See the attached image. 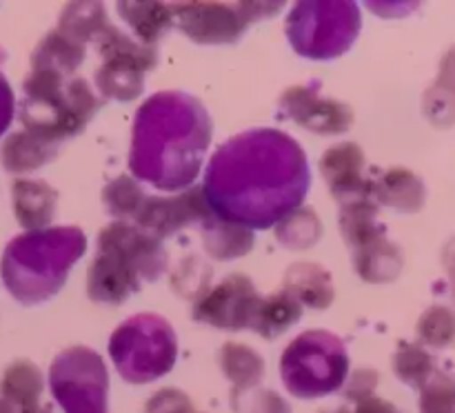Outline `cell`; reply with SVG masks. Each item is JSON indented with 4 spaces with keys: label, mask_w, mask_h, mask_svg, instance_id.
<instances>
[{
    "label": "cell",
    "mask_w": 455,
    "mask_h": 413,
    "mask_svg": "<svg viewBox=\"0 0 455 413\" xmlns=\"http://www.w3.org/2000/svg\"><path fill=\"white\" fill-rule=\"evenodd\" d=\"M420 413H455V373L435 371L420 389Z\"/></svg>",
    "instance_id": "cell-34"
},
{
    "label": "cell",
    "mask_w": 455,
    "mask_h": 413,
    "mask_svg": "<svg viewBox=\"0 0 455 413\" xmlns=\"http://www.w3.org/2000/svg\"><path fill=\"white\" fill-rule=\"evenodd\" d=\"M280 111L320 136H338L354 127V109L336 98L320 93V84H293L280 96Z\"/></svg>",
    "instance_id": "cell-12"
},
{
    "label": "cell",
    "mask_w": 455,
    "mask_h": 413,
    "mask_svg": "<svg viewBox=\"0 0 455 413\" xmlns=\"http://www.w3.org/2000/svg\"><path fill=\"white\" fill-rule=\"evenodd\" d=\"M324 226L318 213L309 207H298L275 225V240L291 251H307L323 240Z\"/></svg>",
    "instance_id": "cell-29"
},
{
    "label": "cell",
    "mask_w": 455,
    "mask_h": 413,
    "mask_svg": "<svg viewBox=\"0 0 455 413\" xmlns=\"http://www.w3.org/2000/svg\"><path fill=\"white\" fill-rule=\"evenodd\" d=\"M84 60V47L65 36L62 31L53 29L36 44L31 53V69H47L69 78Z\"/></svg>",
    "instance_id": "cell-25"
},
{
    "label": "cell",
    "mask_w": 455,
    "mask_h": 413,
    "mask_svg": "<svg viewBox=\"0 0 455 413\" xmlns=\"http://www.w3.org/2000/svg\"><path fill=\"white\" fill-rule=\"evenodd\" d=\"M100 109V98L84 78H65L47 69H31L22 80L18 115L25 131L60 145L78 136Z\"/></svg>",
    "instance_id": "cell-4"
},
{
    "label": "cell",
    "mask_w": 455,
    "mask_h": 413,
    "mask_svg": "<svg viewBox=\"0 0 455 413\" xmlns=\"http://www.w3.org/2000/svg\"><path fill=\"white\" fill-rule=\"evenodd\" d=\"M363 29V13L351 0H302L284 20L293 52L307 60L345 56Z\"/></svg>",
    "instance_id": "cell-5"
},
{
    "label": "cell",
    "mask_w": 455,
    "mask_h": 413,
    "mask_svg": "<svg viewBox=\"0 0 455 413\" xmlns=\"http://www.w3.org/2000/svg\"><path fill=\"white\" fill-rule=\"evenodd\" d=\"M13 111H16V98H13L12 87H9V80L0 71V138L12 127Z\"/></svg>",
    "instance_id": "cell-38"
},
{
    "label": "cell",
    "mask_w": 455,
    "mask_h": 413,
    "mask_svg": "<svg viewBox=\"0 0 455 413\" xmlns=\"http://www.w3.org/2000/svg\"><path fill=\"white\" fill-rule=\"evenodd\" d=\"M340 234L347 249L354 251L360 244L385 234V226L378 222V204L373 198H360L354 203L340 204Z\"/></svg>",
    "instance_id": "cell-28"
},
{
    "label": "cell",
    "mask_w": 455,
    "mask_h": 413,
    "mask_svg": "<svg viewBox=\"0 0 455 413\" xmlns=\"http://www.w3.org/2000/svg\"><path fill=\"white\" fill-rule=\"evenodd\" d=\"M98 251H109L136 274L140 282H154L167 271V249L163 240L129 222H111L100 229Z\"/></svg>",
    "instance_id": "cell-11"
},
{
    "label": "cell",
    "mask_w": 455,
    "mask_h": 413,
    "mask_svg": "<svg viewBox=\"0 0 455 413\" xmlns=\"http://www.w3.org/2000/svg\"><path fill=\"white\" fill-rule=\"evenodd\" d=\"M231 409L234 413H291V407L280 393L271 389H231Z\"/></svg>",
    "instance_id": "cell-33"
},
{
    "label": "cell",
    "mask_w": 455,
    "mask_h": 413,
    "mask_svg": "<svg viewBox=\"0 0 455 413\" xmlns=\"http://www.w3.org/2000/svg\"><path fill=\"white\" fill-rule=\"evenodd\" d=\"M354 269L358 271L360 278L369 284H387L398 280L403 274L404 256L395 242L387 238V234L360 244L351 251Z\"/></svg>",
    "instance_id": "cell-19"
},
{
    "label": "cell",
    "mask_w": 455,
    "mask_h": 413,
    "mask_svg": "<svg viewBox=\"0 0 455 413\" xmlns=\"http://www.w3.org/2000/svg\"><path fill=\"white\" fill-rule=\"evenodd\" d=\"M158 65L156 47L138 43L136 47L123 49L105 56V62L96 69V87L100 98L116 102H132L145 91V74Z\"/></svg>",
    "instance_id": "cell-14"
},
{
    "label": "cell",
    "mask_w": 455,
    "mask_h": 413,
    "mask_svg": "<svg viewBox=\"0 0 455 413\" xmlns=\"http://www.w3.org/2000/svg\"><path fill=\"white\" fill-rule=\"evenodd\" d=\"M58 147L40 140L29 131H13L0 147V163L9 173H27L56 160Z\"/></svg>",
    "instance_id": "cell-22"
},
{
    "label": "cell",
    "mask_w": 455,
    "mask_h": 413,
    "mask_svg": "<svg viewBox=\"0 0 455 413\" xmlns=\"http://www.w3.org/2000/svg\"><path fill=\"white\" fill-rule=\"evenodd\" d=\"M345 342L324 329L300 333L280 358V376L293 398L315 400L342 389L349 377Z\"/></svg>",
    "instance_id": "cell-6"
},
{
    "label": "cell",
    "mask_w": 455,
    "mask_h": 413,
    "mask_svg": "<svg viewBox=\"0 0 455 413\" xmlns=\"http://www.w3.org/2000/svg\"><path fill=\"white\" fill-rule=\"evenodd\" d=\"M260 300L262 296L256 291L249 275L231 274L196 298L191 318L222 331H243L253 327Z\"/></svg>",
    "instance_id": "cell-10"
},
{
    "label": "cell",
    "mask_w": 455,
    "mask_h": 413,
    "mask_svg": "<svg viewBox=\"0 0 455 413\" xmlns=\"http://www.w3.org/2000/svg\"><path fill=\"white\" fill-rule=\"evenodd\" d=\"M302 320V305L287 293L284 289L269 293L262 298L258 306L256 320H253V331L262 336L265 340H275L283 333H287L293 324Z\"/></svg>",
    "instance_id": "cell-26"
},
{
    "label": "cell",
    "mask_w": 455,
    "mask_h": 413,
    "mask_svg": "<svg viewBox=\"0 0 455 413\" xmlns=\"http://www.w3.org/2000/svg\"><path fill=\"white\" fill-rule=\"evenodd\" d=\"M435 83L447 84V87L455 89V47L449 49V52L443 56V60H440V71Z\"/></svg>",
    "instance_id": "cell-40"
},
{
    "label": "cell",
    "mask_w": 455,
    "mask_h": 413,
    "mask_svg": "<svg viewBox=\"0 0 455 413\" xmlns=\"http://www.w3.org/2000/svg\"><path fill=\"white\" fill-rule=\"evenodd\" d=\"M422 346L447 349L455 345V309L447 305H431L416 324Z\"/></svg>",
    "instance_id": "cell-32"
},
{
    "label": "cell",
    "mask_w": 455,
    "mask_h": 413,
    "mask_svg": "<svg viewBox=\"0 0 455 413\" xmlns=\"http://www.w3.org/2000/svg\"><path fill=\"white\" fill-rule=\"evenodd\" d=\"M371 176V198L378 207H389L398 213H418L427 203V187L420 176L407 167L376 169Z\"/></svg>",
    "instance_id": "cell-16"
},
{
    "label": "cell",
    "mask_w": 455,
    "mask_h": 413,
    "mask_svg": "<svg viewBox=\"0 0 455 413\" xmlns=\"http://www.w3.org/2000/svg\"><path fill=\"white\" fill-rule=\"evenodd\" d=\"M142 282L114 253L98 251L87 271V296L100 305H123L140 291Z\"/></svg>",
    "instance_id": "cell-17"
},
{
    "label": "cell",
    "mask_w": 455,
    "mask_h": 413,
    "mask_svg": "<svg viewBox=\"0 0 455 413\" xmlns=\"http://www.w3.org/2000/svg\"><path fill=\"white\" fill-rule=\"evenodd\" d=\"M284 291L291 293L300 305L324 311L336 300L331 274L315 262H296L284 271Z\"/></svg>",
    "instance_id": "cell-20"
},
{
    "label": "cell",
    "mask_w": 455,
    "mask_h": 413,
    "mask_svg": "<svg viewBox=\"0 0 455 413\" xmlns=\"http://www.w3.org/2000/svg\"><path fill=\"white\" fill-rule=\"evenodd\" d=\"M0 413H16V409H13L7 400L0 398Z\"/></svg>",
    "instance_id": "cell-41"
},
{
    "label": "cell",
    "mask_w": 455,
    "mask_h": 413,
    "mask_svg": "<svg viewBox=\"0 0 455 413\" xmlns=\"http://www.w3.org/2000/svg\"><path fill=\"white\" fill-rule=\"evenodd\" d=\"M109 355L120 377L129 385L160 380L178 358V338L172 324L156 314H138L116 327Z\"/></svg>",
    "instance_id": "cell-7"
},
{
    "label": "cell",
    "mask_w": 455,
    "mask_h": 413,
    "mask_svg": "<svg viewBox=\"0 0 455 413\" xmlns=\"http://www.w3.org/2000/svg\"><path fill=\"white\" fill-rule=\"evenodd\" d=\"M395 377L411 389L420 391L429 382V377L438 371L435 358L420 342H400L391 360Z\"/></svg>",
    "instance_id": "cell-30"
},
{
    "label": "cell",
    "mask_w": 455,
    "mask_h": 413,
    "mask_svg": "<svg viewBox=\"0 0 455 413\" xmlns=\"http://www.w3.org/2000/svg\"><path fill=\"white\" fill-rule=\"evenodd\" d=\"M311 185L305 149L289 133L256 127L218 147L204 171L203 195L222 220L271 229L302 207Z\"/></svg>",
    "instance_id": "cell-1"
},
{
    "label": "cell",
    "mask_w": 455,
    "mask_h": 413,
    "mask_svg": "<svg viewBox=\"0 0 455 413\" xmlns=\"http://www.w3.org/2000/svg\"><path fill=\"white\" fill-rule=\"evenodd\" d=\"M43 389V371L31 360H13L0 377V398L7 400L16 409V413H25L40 407Z\"/></svg>",
    "instance_id": "cell-21"
},
{
    "label": "cell",
    "mask_w": 455,
    "mask_h": 413,
    "mask_svg": "<svg viewBox=\"0 0 455 413\" xmlns=\"http://www.w3.org/2000/svg\"><path fill=\"white\" fill-rule=\"evenodd\" d=\"M147 194L142 187L138 185L136 178L132 176H118L111 182H107L102 189V204H105L107 213L118 218V222L136 218L140 211L142 203H145Z\"/></svg>",
    "instance_id": "cell-31"
},
{
    "label": "cell",
    "mask_w": 455,
    "mask_h": 413,
    "mask_svg": "<svg viewBox=\"0 0 455 413\" xmlns=\"http://www.w3.org/2000/svg\"><path fill=\"white\" fill-rule=\"evenodd\" d=\"M84 249L87 238L78 226H47L16 235L0 260L4 287L20 305H44L65 287Z\"/></svg>",
    "instance_id": "cell-3"
},
{
    "label": "cell",
    "mask_w": 455,
    "mask_h": 413,
    "mask_svg": "<svg viewBox=\"0 0 455 413\" xmlns=\"http://www.w3.org/2000/svg\"><path fill=\"white\" fill-rule=\"evenodd\" d=\"M120 18L132 27L138 36V43L154 47L164 34L173 27L172 7L154 0H140V3H118Z\"/></svg>",
    "instance_id": "cell-24"
},
{
    "label": "cell",
    "mask_w": 455,
    "mask_h": 413,
    "mask_svg": "<svg viewBox=\"0 0 455 413\" xmlns=\"http://www.w3.org/2000/svg\"><path fill=\"white\" fill-rule=\"evenodd\" d=\"M209 216L212 209L204 200L203 187H191L176 195H147L133 225L154 238L164 240L187 226H198Z\"/></svg>",
    "instance_id": "cell-13"
},
{
    "label": "cell",
    "mask_w": 455,
    "mask_h": 413,
    "mask_svg": "<svg viewBox=\"0 0 455 413\" xmlns=\"http://www.w3.org/2000/svg\"><path fill=\"white\" fill-rule=\"evenodd\" d=\"M13 216L27 231L47 229L56 218L58 191L44 180H16L12 185Z\"/></svg>",
    "instance_id": "cell-18"
},
{
    "label": "cell",
    "mask_w": 455,
    "mask_h": 413,
    "mask_svg": "<svg viewBox=\"0 0 455 413\" xmlns=\"http://www.w3.org/2000/svg\"><path fill=\"white\" fill-rule=\"evenodd\" d=\"M376 385L378 371H373V369H355L345 386V398L351 400V402H358V400L367 398V395H373Z\"/></svg>",
    "instance_id": "cell-37"
},
{
    "label": "cell",
    "mask_w": 455,
    "mask_h": 413,
    "mask_svg": "<svg viewBox=\"0 0 455 413\" xmlns=\"http://www.w3.org/2000/svg\"><path fill=\"white\" fill-rule=\"evenodd\" d=\"M364 169H367L364 151L355 142L329 147L320 158V173L340 204L371 198V176H364Z\"/></svg>",
    "instance_id": "cell-15"
},
{
    "label": "cell",
    "mask_w": 455,
    "mask_h": 413,
    "mask_svg": "<svg viewBox=\"0 0 455 413\" xmlns=\"http://www.w3.org/2000/svg\"><path fill=\"white\" fill-rule=\"evenodd\" d=\"M173 25L198 44H235L249 25L274 18L284 3H176Z\"/></svg>",
    "instance_id": "cell-9"
},
{
    "label": "cell",
    "mask_w": 455,
    "mask_h": 413,
    "mask_svg": "<svg viewBox=\"0 0 455 413\" xmlns=\"http://www.w3.org/2000/svg\"><path fill=\"white\" fill-rule=\"evenodd\" d=\"M49 389L65 413H109V371L89 346H69L53 358Z\"/></svg>",
    "instance_id": "cell-8"
},
{
    "label": "cell",
    "mask_w": 455,
    "mask_h": 413,
    "mask_svg": "<svg viewBox=\"0 0 455 413\" xmlns=\"http://www.w3.org/2000/svg\"><path fill=\"white\" fill-rule=\"evenodd\" d=\"M145 413H196L189 395L180 389H160L147 400Z\"/></svg>",
    "instance_id": "cell-36"
},
{
    "label": "cell",
    "mask_w": 455,
    "mask_h": 413,
    "mask_svg": "<svg viewBox=\"0 0 455 413\" xmlns=\"http://www.w3.org/2000/svg\"><path fill=\"white\" fill-rule=\"evenodd\" d=\"M212 131V115L196 96L154 93L133 120L129 171L154 189H189L203 169Z\"/></svg>",
    "instance_id": "cell-2"
},
{
    "label": "cell",
    "mask_w": 455,
    "mask_h": 413,
    "mask_svg": "<svg viewBox=\"0 0 455 413\" xmlns=\"http://www.w3.org/2000/svg\"><path fill=\"white\" fill-rule=\"evenodd\" d=\"M25 413H53V411H52V409H47V407H43V404H40V407L31 409V411H25Z\"/></svg>",
    "instance_id": "cell-42"
},
{
    "label": "cell",
    "mask_w": 455,
    "mask_h": 413,
    "mask_svg": "<svg viewBox=\"0 0 455 413\" xmlns=\"http://www.w3.org/2000/svg\"><path fill=\"white\" fill-rule=\"evenodd\" d=\"M198 229L204 244V251H207L213 260H234V258L247 256L253 249L251 229L231 225V222L218 218L213 211L207 220L200 222Z\"/></svg>",
    "instance_id": "cell-23"
},
{
    "label": "cell",
    "mask_w": 455,
    "mask_h": 413,
    "mask_svg": "<svg viewBox=\"0 0 455 413\" xmlns=\"http://www.w3.org/2000/svg\"><path fill=\"white\" fill-rule=\"evenodd\" d=\"M422 111L435 127H451L455 124V89L440 83L431 84L422 98Z\"/></svg>",
    "instance_id": "cell-35"
},
{
    "label": "cell",
    "mask_w": 455,
    "mask_h": 413,
    "mask_svg": "<svg viewBox=\"0 0 455 413\" xmlns=\"http://www.w3.org/2000/svg\"><path fill=\"white\" fill-rule=\"evenodd\" d=\"M220 371L234 389H251L265 377V360L253 346L243 342H225L218 351Z\"/></svg>",
    "instance_id": "cell-27"
},
{
    "label": "cell",
    "mask_w": 455,
    "mask_h": 413,
    "mask_svg": "<svg viewBox=\"0 0 455 413\" xmlns=\"http://www.w3.org/2000/svg\"><path fill=\"white\" fill-rule=\"evenodd\" d=\"M351 413H400L395 404H391L389 400L376 398V395H367V398L354 402Z\"/></svg>",
    "instance_id": "cell-39"
}]
</instances>
